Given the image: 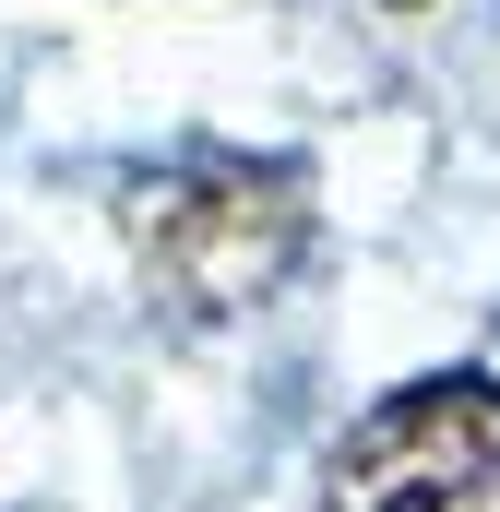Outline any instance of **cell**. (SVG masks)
Listing matches in <instances>:
<instances>
[{
	"label": "cell",
	"mask_w": 500,
	"mask_h": 512,
	"mask_svg": "<svg viewBox=\"0 0 500 512\" xmlns=\"http://www.w3.org/2000/svg\"><path fill=\"white\" fill-rule=\"evenodd\" d=\"M120 239L179 322H239L310 262V179L274 155H179L120 191Z\"/></svg>",
	"instance_id": "1"
},
{
	"label": "cell",
	"mask_w": 500,
	"mask_h": 512,
	"mask_svg": "<svg viewBox=\"0 0 500 512\" xmlns=\"http://www.w3.org/2000/svg\"><path fill=\"white\" fill-rule=\"evenodd\" d=\"M322 512H500V382L417 370L358 405L322 453Z\"/></svg>",
	"instance_id": "2"
},
{
	"label": "cell",
	"mask_w": 500,
	"mask_h": 512,
	"mask_svg": "<svg viewBox=\"0 0 500 512\" xmlns=\"http://www.w3.org/2000/svg\"><path fill=\"white\" fill-rule=\"evenodd\" d=\"M381 12H417V0H381Z\"/></svg>",
	"instance_id": "3"
}]
</instances>
